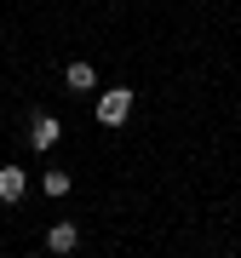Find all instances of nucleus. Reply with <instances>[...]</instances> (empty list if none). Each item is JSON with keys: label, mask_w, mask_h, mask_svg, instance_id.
<instances>
[{"label": "nucleus", "mask_w": 241, "mask_h": 258, "mask_svg": "<svg viewBox=\"0 0 241 258\" xmlns=\"http://www.w3.org/2000/svg\"><path fill=\"white\" fill-rule=\"evenodd\" d=\"M57 138H64L57 115H35V126H29V144H35V149H57Z\"/></svg>", "instance_id": "7ed1b4c3"}, {"label": "nucleus", "mask_w": 241, "mask_h": 258, "mask_svg": "<svg viewBox=\"0 0 241 258\" xmlns=\"http://www.w3.org/2000/svg\"><path fill=\"white\" fill-rule=\"evenodd\" d=\"M64 81H69V92H92V86H98V69L92 63H69Z\"/></svg>", "instance_id": "39448f33"}, {"label": "nucleus", "mask_w": 241, "mask_h": 258, "mask_svg": "<svg viewBox=\"0 0 241 258\" xmlns=\"http://www.w3.org/2000/svg\"><path fill=\"white\" fill-rule=\"evenodd\" d=\"M40 189H46V195H69V172H64V166H52V172L40 178Z\"/></svg>", "instance_id": "423d86ee"}, {"label": "nucleus", "mask_w": 241, "mask_h": 258, "mask_svg": "<svg viewBox=\"0 0 241 258\" xmlns=\"http://www.w3.org/2000/svg\"><path fill=\"white\" fill-rule=\"evenodd\" d=\"M127 115H132V86H109L98 98V120L103 126H127Z\"/></svg>", "instance_id": "f257e3e1"}, {"label": "nucleus", "mask_w": 241, "mask_h": 258, "mask_svg": "<svg viewBox=\"0 0 241 258\" xmlns=\"http://www.w3.org/2000/svg\"><path fill=\"white\" fill-rule=\"evenodd\" d=\"M75 241H81V230H75V224H52V230H46V247H52L57 258H69Z\"/></svg>", "instance_id": "20e7f679"}, {"label": "nucleus", "mask_w": 241, "mask_h": 258, "mask_svg": "<svg viewBox=\"0 0 241 258\" xmlns=\"http://www.w3.org/2000/svg\"><path fill=\"white\" fill-rule=\"evenodd\" d=\"M23 189H29V172L18 161H6L0 166V201H23Z\"/></svg>", "instance_id": "f03ea898"}, {"label": "nucleus", "mask_w": 241, "mask_h": 258, "mask_svg": "<svg viewBox=\"0 0 241 258\" xmlns=\"http://www.w3.org/2000/svg\"><path fill=\"white\" fill-rule=\"evenodd\" d=\"M69 258H75V252H69Z\"/></svg>", "instance_id": "0eeeda50"}]
</instances>
